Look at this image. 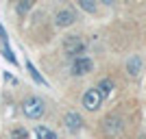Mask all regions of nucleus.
<instances>
[{"label":"nucleus","mask_w":146,"mask_h":139,"mask_svg":"<svg viewBox=\"0 0 146 139\" xmlns=\"http://www.w3.org/2000/svg\"><path fill=\"white\" fill-rule=\"evenodd\" d=\"M22 111H24V115L29 117V120H39V117L46 113V104H44L42 98L31 96V98H26V100H24Z\"/></svg>","instance_id":"f257e3e1"},{"label":"nucleus","mask_w":146,"mask_h":139,"mask_svg":"<svg viewBox=\"0 0 146 139\" xmlns=\"http://www.w3.org/2000/svg\"><path fill=\"white\" fill-rule=\"evenodd\" d=\"M122 128H124V124H122V117H118V115H107L103 120V130L109 137H118L122 133Z\"/></svg>","instance_id":"f03ea898"},{"label":"nucleus","mask_w":146,"mask_h":139,"mask_svg":"<svg viewBox=\"0 0 146 139\" xmlns=\"http://www.w3.org/2000/svg\"><path fill=\"white\" fill-rule=\"evenodd\" d=\"M63 46H66V52L72 57V59H81V55L85 52V43H83V39L76 37V35H74V37H68Z\"/></svg>","instance_id":"7ed1b4c3"},{"label":"nucleus","mask_w":146,"mask_h":139,"mask_svg":"<svg viewBox=\"0 0 146 139\" xmlns=\"http://www.w3.org/2000/svg\"><path fill=\"white\" fill-rule=\"evenodd\" d=\"M100 104H103V98H100V94L96 91V87H94V89H87L85 94H83V107H85L87 111H98Z\"/></svg>","instance_id":"20e7f679"},{"label":"nucleus","mask_w":146,"mask_h":139,"mask_svg":"<svg viewBox=\"0 0 146 139\" xmlns=\"http://www.w3.org/2000/svg\"><path fill=\"white\" fill-rule=\"evenodd\" d=\"M92 67H94V63H92V59H87V57H81V59L72 61V74L74 76H83V74L92 72Z\"/></svg>","instance_id":"39448f33"},{"label":"nucleus","mask_w":146,"mask_h":139,"mask_svg":"<svg viewBox=\"0 0 146 139\" xmlns=\"http://www.w3.org/2000/svg\"><path fill=\"white\" fill-rule=\"evenodd\" d=\"M74 20H76V15H74V11H70V9H61V11L55 13V24L59 26V28H66V26L74 24Z\"/></svg>","instance_id":"423d86ee"},{"label":"nucleus","mask_w":146,"mask_h":139,"mask_svg":"<svg viewBox=\"0 0 146 139\" xmlns=\"http://www.w3.org/2000/svg\"><path fill=\"white\" fill-rule=\"evenodd\" d=\"M63 122H66V126L70 133H79L81 126H83V120H81V115L79 113H74V111H70V113L63 117Z\"/></svg>","instance_id":"0eeeda50"},{"label":"nucleus","mask_w":146,"mask_h":139,"mask_svg":"<svg viewBox=\"0 0 146 139\" xmlns=\"http://www.w3.org/2000/svg\"><path fill=\"white\" fill-rule=\"evenodd\" d=\"M127 72H129V76H140V72H142V59L137 55H133L131 59L127 61Z\"/></svg>","instance_id":"6e6552de"},{"label":"nucleus","mask_w":146,"mask_h":139,"mask_svg":"<svg viewBox=\"0 0 146 139\" xmlns=\"http://www.w3.org/2000/svg\"><path fill=\"white\" fill-rule=\"evenodd\" d=\"M96 91L100 94V98H107V96H111V91H113V80H111V78H103L100 83H98Z\"/></svg>","instance_id":"1a4fd4ad"},{"label":"nucleus","mask_w":146,"mask_h":139,"mask_svg":"<svg viewBox=\"0 0 146 139\" xmlns=\"http://www.w3.org/2000/svg\"><path fill=\"white\" fill-rule=\"evenodd\" d=\"M35 139H57V135L46 126H37L35 128Z\"/></svg>","instance_id":"9d476101"},{"label":"nucleus","mask_w":146,"mask_h":139,"mask_svg":"<svg viewBox=\"0 0 146 139\" xmlns=\"http://www.w3.org/2000/svg\"><path fill=\"white\" fill-rule=\"evenodd\" d=\"M11 139H29V133H26L22 126H18V128L11 130Z\"/></svg>","instance_id":"9b49d317"},{"label":"nucleus","mask_w":146,"mask_h":139,"mask_svg":"<svg viewBox=\"0 0 146 139\" xmlns=\"http://www.w3.org/2000/svg\"><path fill=\"white\" fill-rule=\"evenodd\" d=\"M79 7L83 9V11H87V13H94V11H96V5H94L92 0H81Z\"/></svg>","instance_id":"f8f14e48"},{"label":"nucleus","mask_w":146,"mask_h":139,"mask_svg":"<svg viewBox=\"0 0 146 139\" xmlns=\"http://www.w3.org/2000/svg\"><path fill=\"white\" fill-rule=\"evenodd\" d=\"M31 7H33V2H31V0H22V2H18V5H15V9H18V13H26Z\"/></svg>","instance_id":"ddd939ff"},{"label":"nucleus","mask_w":146,"mask_h":139,"mask_svg":"<svg viewBox=\"0 0 146 139\" xmlns=\"http://www.w3.org/2000/svg\"><path fill=\"white\" fill-rule=\"evenodd\" d=\"M29 70H31V76H33V78H35V80H39V83H44V78H42V76H39V72H37V70H35V67H33V65H31V63H29Z\"/></svg>","instance_id":"4468645a"}]
</instances>
